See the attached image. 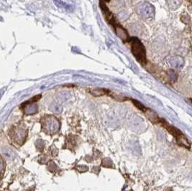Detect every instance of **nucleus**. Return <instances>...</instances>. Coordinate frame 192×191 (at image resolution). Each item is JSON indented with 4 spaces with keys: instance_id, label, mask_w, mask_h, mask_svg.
I'll list each match as a JSON object with an SVG mask.
<instances>
[{
    "instance_id": "obj_1",
    "label": "nucleus",
    "mask_w": 192,
    "mask_h": 191,
    "mask_svg": "<svg viewBox=\"0 0 192 191\" xmlns=\"http://www.w3.org/2000/svg\"><path fill=\"white\" fill-rule=\"evenodd\" d=\"M130 42H131L132 52L136 60L142 66L146 64V50L143 44L137 38H132Z\"/></svg>"
},
{
    "instance_id": "obj_6",
    "label": "nucleus",
    "mask_w": 192,
    "mask_h": 191,
    "mask_svg": "<svg viewBox=\"0 0 192 191\" xmlns=\"http://www.w3.org/2000/svg\"><path fill=\"white\" fill-rule=\"evenodd\" d=\"M106 93H107V91L105 89L102 88H97L91 91V94L95 96H101L106 94Z\"/></svg>"
},
{
    "instance_id": "obj_4",
    "label": "nucleus",
    "mask_w": 192,
    "mask_h": 191,
    "mask_svg": "<svg viewBox=\"0 0 192 191\" xmlns=\"http://www.w3.org/2000/svg\"><path fill=\"white\" fill-rule=\"evenodd\" d=\"M114 30H115L116 33H117V35L119 37L120 39L123 40V41H126L129 39V35H128L127 32V30L124 29V27H122L121 25H116L114 26Z\"/></svg>"
},
{
    "instance_id": "obj_8",
    "label": "nucleus",
    "mask_w": 192,
    "mask_h": 191,
    "mask_svg": "<svg viewBox=\"0 0 192 191\" xmlns=\"http://www.w3.org/2000/svg\"><path fill=\"white\" fill-rule=\"evenodd\" d=\"M103 1H105V2H109V0H103Z\"/></svg>"
},
{
    "instance_id": "obj_7",
    "label": "nucleus",
    "mask_w": 192,
    "mask_h": 191,
    "mask_svg": "<svg viewBox=\"0 0 192 191\" xmlns=\"http://www.w3.org/2000/svg\"><path fill=\"white\" fill-rule=\"evenodd\" d=\"M3 167H4V164H3V161L0 158V172H1L2 170L3 169Z\"/></svg>"
},
{
    "instance_id": "obj_5",
    "label": "nucleus",
    "mask_w": 192,
    "mask_h": 191,
    "mask_svg": "<svg viewBox=\"0 0 192 191\" xmlns=\"http://www.w3.org/2000/svg\"><path fill=\"white\" fill-rule=\"evenodd\" d=\"M2 153L5 157L8 159H12V157H13V151L8 147H4L2 148Z\"/></svg>"
},
{
    "instance_id": "obj_3",
    "label": "nucleus",
    "mask_w": 192,
    "mask_h": 191,
    "mask_svg": "<svg viewBox=\"0 0 192 191\" xmlns=\"http://www.w3.org/2000/svg\"><path fill=\"white\" fill-rule=\"evenodd\" d=\"M141 5V7H140V15H141L145 18L152 17L154 13L152 6L147 3Z\"/></svg>"
},
{
    "instance_id": "obj_2",
    "label": "nucleus",
    "mask_w": 192,
    "mask_h": 191,
    "mask_svg": "<svg viewBox=\"0 0 192 191\" xmlns=\"http://www.w3.org/2000/svg\"><path fill=\"white\" fill-rule=\"evenodd\" d=\"M161 122L163 123V126L165 127V129L168 130L169 133H171V135H173L175 138H176L177 142H179V144H180L181 145L184 146L185 147H190V143L189 141H188L187 138L183 135L181 131H179V130L176 129L175 127L169 125L168 124H167L166 122H163V119L161 120Z\"/></svg>"
}]
</instances>
